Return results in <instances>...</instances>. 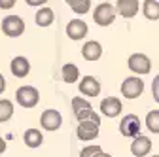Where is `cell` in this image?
Instances as JSON below:
<instances>
[{"label": "cell", "mask_w": 159, "mask_h": 157, "mask_svg": "<svg viewBox=\"0 0 159 157\" xmlns=\"http://www.w3.org/2000/svg\"><path fill=\"white\" fill-rule=\"evenodd\" d=\"M23 142H25V146H29V148H40L44 144V134H42V131L40 129H27L25 132H23Z\"/></svg>", "instance_id": "2e32d148"}, {"label": "cell", "mask_w": 159, "mask_h": 157, "mask_svg": "<svg viewBox=\"0 0 159 157\" xmlns=\"http://www.w3.org/2000/svg\"><path fill=\"white\" fill-rule=\"evenodd\" d=\"M15 101L23 108H34L40 102V91L34 85H21L15 91Z\"/></svg>", "instance_id": "3957f363"}, {"label": "cell", "mask_w": 159, "mask_h": 157, "mask_svg": "<svg viewBox=\"0 0 159 157\" xmlns=\"http://www.w3.org/2000/svg\"><path fill=\"white\" fill-rule=\"evenodd\" d=\"M150 157H159V155H150Z\"/></svg>", "instance_id": "4dcf8cb0"}, {"label": "cell", "mask_w": 159, "mask_h": 157, "mask_svg": "<svg viewBox=\"0 0 159 157\" xmlns=\"http://www.w3.org/2000/svg\"><path fill=\"white\" fill-rule=\"evenodd\" d=\"M61 76H63V82H65V83H76L82 74H80V68H78L74 63H66V65H63V68H61Z\"/></svg>", "instance_id": "ac0fdd59"}, {"label": "cell", "mask_w": 159, "mask_h": 157, "mask_svg": "<svg viewBox=\"0 0 159 157\" xmlns=\"http://www.w3.org/2000/svg\"><path fill=\"white\" fill-rule=\"evenodd\" d=\"M80 93H82L84 96H89V99H93V96H98V93H101V82L97 80L95 76H84L82 80H80Z\"/></svg>", "instance_id": "30bf717a"}, {"label": "cell", "mask_w": 159, "mask_h": 157, "mask_svg": "<svg viewBox=\"0 0 159 157\" xmlns=\"http://www.w3.org/2000/svg\"><path fill=\"white\" fill-rule=\"evenodd\" d=\"M119 91H121V95L125 96V99H129V101L138 99V96L144 93V82H142V78L140 76H129V78H125V80L121 82Z\"/></svg>", "instance_id": "7a4b0ae2"}, {"label": "cell", "mask_w": 159, "mask_h": 157, "mask_svg": "<svg viewBox=\"0 0 159 157\" xmlns=\"http://www.w3.org/2000/svg\"><path fill=\"white\" fill-rule=\"evenodd\" d=\"M101 55H102V46L95 40H89L82 46V57L85 61H98Z\"/></svg>", "instance_id": "9a60e30c"}, {"label": "cell", "mask_w": 159, "mask_h": 157, "mask_svg": "<svg viewBox=\"0 0 159 157\" xmlns=\"http://www.w3.org/2000/svg\"><path fill=\"white\" fill-rule=\"evenodd\" d=\"M6 91V80H4V76L0 74V95H2Z\"/></svg>", "instance_id": "83f0119b"}, {"label": "cell", "mask_w": 159, "mask_h": 157, "mask_svg": "<svg viewBox=\"0 0 159 157\" xmlns=\"http://www.w3.org/2000/svg\"><path fill=\"white\" fill-rule=\"evenodd\" d=\"M4 151H6V140L0 136V153H4Z\"/></svg>", "instance_id": "f1b7e54d"}, {"label": "cell", "mask_w": 159, "mask_h": 157, "mask_svg": "<svg viewBox=\"0 0 159 157\" xmlns=\"http://www.w3.org/2000/svg\"><path fill=\"white\" fill-rule=\"evenodd\" d=\"M152 95H153V101L159 104V74L153 78V82H152Z\"/></svg>", "instance_id": "d4e9b609"}, {"label": "cell", "mask_w": 159, "mask_h": 157, "mask_svg": "<svg viewBox=\"0 0 159 157\" xmlns=\"http://www.w3.org/2000/svg\"><path fill=\"white\" fill-rule=\"evenodd\" d=\"M87 32H89V27H87L85 21H82V19H72V21H68V25H66V36L74 42L84 40L87 36Z\"/></svg>", "instance_id": "9c48e42d"}, {"label": "cell", "mask_w": 159, "mask_h": 157, "mask_svg": "<svg viewBox=\"0 0 159 157\" xmlns=\"http://www.w3.org/2000/svg\"><path fill=\"white\" fill-rule=\"evenodd\" d=\"M40 125H42L44 131H59L63 125V115L59 110H44L42 115H40Z\"/></svg>", "instance_id": "ba28073f"}, {"label": "cell", "mask_w": 159, "mask_h": 157, "mask_svg": "<svg viewBox=\"0 0 159 157\" xmlns=\"http://www.w3.org/2000/svg\"><path fill=\"white\" fill-rule=\"evenodd\" d=\"M98 151H102L101 146H95V144L93 146H85L82 151H80V157H95Z\"/></svg>", "instance_id": "cb8c5ba5"}, {"label": "cell", "mask_w": 159, "mask_h": 157, "mask_svg": "<svg viewBox=\"0 0 159 157\" xmlns=\"http://www.w3.org/2000/svg\"><path fill=\"white\" fill-rule=\"evenodd\" d=\"M146 129L153 134H159V110H150L146 114Z\"/></svg>", "instance_id": "7402d4cb"}, {"label": "cell", "mask_w": 159, "mask_h": 157, "mask_svg": "<svg viewBox=\"0 0 159 157\" xmlns=\"http://www.w3.org/2000/svg\"><path fill=\"white\" fill-rule=\"evenodd\" d=\"M25 2H27L29 6H32V8H42L48 0H25Z\"/></svg>", "instance_id": "4316f807"}, {"label": "cell", "mask_w": 159, "mask_h": 157, "mask_svg": "<svg viewBox=\"0 0 159 157\" xmlns=\"http://www.w3.org/2000/svg\"><path fill=\"white\" fill-rule=\"evenodd\" d=\"M10 70H11V74H13L15 78H25V76H29V72H30V61H29L27 57H23V55H17V57L11 59Z\"/></svg>", "instance_id": "5bb4252c"}, {"label": "cell", "mask_w": 159, "mask_h": 157, "mask_svg": "<svg viewBox=\"0 0 159 157\" xmlns=\"http://www.w3.org/2000/svg\"><path fill=\"white\" fill-rule=\"evenodd\" d=\"M70 104H72L74 115H78V114H82V112H85V110H91V108H93V106H91V102L85 99V96H74V99L70 101Z\"/></svg>", "instance_id": "603a6c76"}, {"label": "cell", "mask_w": 159, "mask_h": 157, "mask_svg": "<svg viewBox=\"0 0 159 157\" xmlns=\"http://www.w3.org/2000/svg\"><path fill=\"white\" fill-rule=\"evenodd\" d=\"M93 21L98 27H110L116 21V6L110 2H101L93 10Z\"/></svg>", "instance_id": "277c9868"}, {"label": "cell", "mask_w": 159, "mask_h": 157, "mask_svg": "<svg viewBox=\"0 0 159 157\" xmlns=\"http://www.w3.org/2000/svg\"><path fill=\"white\" fill-rule=\"evenodd\" d=\"M13 115V102L10 99H0V123H6Z\"/></svg>", "instance_id": "ffe728a7"}, {"label": "cell", "mask_w": 159, "mask_h": 157, "mask_svg": "<svg viewBox=\"0 0 159 157\" xmlns=\"http://www.w3.org/2000/svg\"><path fill=\"white\" fill-rule=\"evenodd\" d=\"M138 10H140L138 0H117L116 2V11L125 19H133L138 13Z\"/></svg>", "instance_id": "4fadbf2b"}, {"label": "cell", "mask_w": 159, "mask_h": 157, "mask_svg": "<svg viewBox=\"0 0 159 157\" xmlns=\"http://www.w3.org/2000/svg\"><path fill=\"white\" fill-rule=\"evenodd\" d=\"M34 21H36L38 27H49V25L55 21V13H53L51 8L42 6V8H38V11H36V15H34Z\"/></svg>", "instance_id": "e0dca14e"}, {"label": "cell", "mask_w": 159, "mask_h": 157, "mask_svg": "<svg viewBox=\"0 0 159 157\" xmlns=\"http://www.w3.org/2000/svg\"><path fill=\"white\" fill-rule=\"evenodd\" d=\"M66 4L72 8L74 13L78 15H85L91 10V0H66Z\"/></svg>", "instance_id": "44dd1931"}, {"label": "cell", "mask_w": 159, "mask_h": 157, "mask_svg": "<svg viewBox=\"0 0 159 157\" xmlns=\"http://www.w3.org/2000/svg\"><path fill=\"white\" fill-rule=\"evenodd\" d=\"M140 129H142V121L140 117L136 114H127L121 117V121H119V132L127 138H136L138 134H140Z\"/></svg>", "instance_id": "5b68a950"}, {"label": "cell", "mask_w": 159, "mask_h": 157, "mask_svg": "<svg viewBox=\"0 0 159 157\" xmlns=\"http://www.w3.org/2000/svg\"><path fill=\"white\" fill-rule=\"evenodd\" d=\"M127 66L131 72H134L138 76H146L152 70V61L146 53H133L127 59Z\"/></svg>", "instance_id": "8992f818"}, {"label": "cell", "mask_w": 159, "mask_h": 157, "mask_svg": "<svg viewBox=\"0 0 159 157\" xmlns=\"http://www.w3.org/2000/svg\"><path fill=\"white\" fill-rule=\"evenodd\" d=\"M98 131H101V115L93 110L87 119L78 123L76 136H78L80 140H84V142H89V140H95L97 136H98Z\"/></svg>", "instance_id": "6da1fadb"}, {"label": "cell", "mask_w": 159, "mask_h": 157, "mask_svg": "<svg viewBox=\"0 0 159 157\" xmlns=\"http://www.w3.org/2000/svg\"><path fill=\"white\" fill-rule=\"evenodd\" d=\"M0 27H2V32L8 38H19L25 32V21L19 15H6Z\"/></svg>", "instance_id": "52a82bcc"}, {"label": "cell", "mask_w": 159, "mask_h": 157, "mask_svg": "<svg viewBox=\"0 0 159 157\" xmlns=\"http://www.w3.org/2000/svg\"><path fill=\"white\" fill-rule=\"evenodd\" d=\"M123 112V104L119 99L116 96H106V99L101 101V114L106 117H117L119 114Z\"/></svg>", "instance_id": "7c38bea8"}, {"label": "cell", "mask_w": 159, "mask_h": 157, "mask_svg": "<svg viewBox=\"0 0 159 157\" xmlns=\"http://www.w3.org/2000/svg\"><path fill=\"white\" fill-rule=\"evenodd\" d=\"M150 151H152V140L148 138L146 134L140 132L136 138H133V142H131V153L134 157H146V155H150Z\"/></svg>", "instance_id": "8fae6325"}, {"label": "cell", "mask_w": 159, "mask_h": 157, "mask_svg": "<svg viewBox=\"0 0 159 157\" xmlns=\"http://www.w3.org/2000/svg\"><path fill=\"white\" fill-rule=\"evenodd\" d=\"M140 8L148 21H157L159 19V2L157 0H144Z\"/></svg>", "instance_id": "d6986e66"}, {"label": "cell", "mask_w": 159, "mask_h": 157, "mask_svg": "<svg viewBox=\"0 0 159 157\" xmlns=\"http://www.w3.org/2000/svg\"><path fill=\"white\" fill-rule=\"evenodd\" d=\"M95 157H112V155H110V153H106V151H98Z\"/></svg>", "instance_id": "f546056e"}, {"label": "cell", "mask_w": 159, "mask_h": 157, "mask_svg": "<svg viewBox=\"0 0 159 157\" xmlns=\"http://www.w3.org/2000/svg\"><path fill=\"white\" fill-rule=\"evenodd\" d=\"M17 4V0H0V10H11Z\"/></svg>", "instance_id": "484cf974"}]
</instances>
